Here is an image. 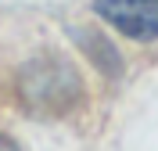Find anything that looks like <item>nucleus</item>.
I'll return each instance as SVG.
<instances>
[{
    "instance_id": "nucleus-1",
    "label": "nucleus",
    "mask_w": 158,
    "mask_h": 151,
    "mask_svg": "<svg viewBox=\"0 0 158 151\" xmlns=\"http://www.w3.org/2000/svg\"><path fill=\"white\" fill-rule=\"evenodd\" d=\"M94 11L129 40H158V0H94Z\"/></svg>"
},
{
    "instance_id": "nucleus-2",
    "label": "nucleus",
    "mask_w": 158,
    "mask_h": 151,
    "mask_svg": "<svg viewBox=\"0 0 158 151\" xmlns=\"http://www.w3.org/2000/svg\"><path fill=\"white\" fill-rule=\"evenodd\" d=\"M0 151H18V148H15V141H7V137H0Z\"/></svg>"
}]
</instances>
